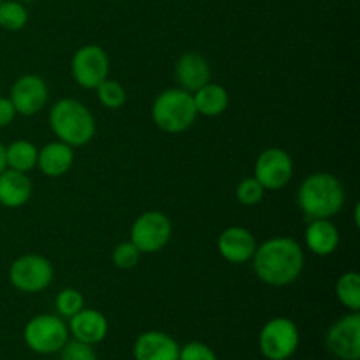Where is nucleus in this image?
I'll use <instances>...</instances> for the list:
<instances>
[{"mask_svg":"<svg viewBox=\"0 0 360 360\" xmlns=\"http://www.w3.org/2000/svg\"><path fill=\"white\" fill-rule=\"evenodd\" d=\"M139 257L141 252L132 241L120 243L115 248V252H112V264L118 269H132L139 262Z\"/></svg>","mask_w":360,"mask_h":360,"instance_id":"bb28decb","label":"nucleus"},{"mask_svg":"<svg viewBox=\"0 0 360 360\" xmlns=\"http://www.w3.org/2000/svg\"><path fill=\"white\" fill-rule=\"evenodd\" d=\"M28 11L20 0H6L0 2V27L4 30L18 32L27 25Z\"/></svg>","mask_w":360,"mask_h":360,"instance_id":"5701e85b","label":"nucleus"},{"mask_svg":"<svg viewBox=\"0 0 360 360\" xmlns=\"http://www.w3.org/2000/svg\"><path fill=\"white\" fill-rule=\"evenodd\" d=\"M16 116V109H14L13 102L9 97H0V129L11 125Z\"/></svg>","mask_w":360,"mask_h":360,"instance_id":"c756f323","label":"nucleus"},{"mask_svg":"<svg viewBox=\"0 0 360 360\" xmlns=\"http://www.w3.org/2000/svg\"><path fill=\"white\" fill-rule=\"evenodd\" d=\"M69 333L72 334L74 340L83 341L86 345H97L105 340L109 330L108 319L97 309L83 308L69 319Z\"/></svg>","mask_w":360,"mask_h":360,"instance_id":"2eb2a0df","label":"nucleus"},{"mask_svg":"<svg viewBox=\"0 0 360 360\" xmlns=\"http://www.w3.org/2000/svg\"><path fill=\"white\" fill-rule=\"evenodd\" d=\"M53 274L55 271L51 262L35 253L18 257L9 267L11 285L23 294H39L46 290L51 285Z\"/></svg>","mask_w":360,"mask_h":360,"instance_id":"0eeeda50","label":"nucleus"},{"mask_svg":"<svg viewBox=\"0 0 360 360\" xmlns=\"http://www.w3.org/2000/svg\"><path fill=\"white\" fill-rule=\"evenodd\" d=\"M49 127L58 141L69 146H84L95 136V118L76 98H62L49 111Z\"/></svg>","mask_w":360,"mask_h":360,"instance_id":"7ed1b4c3","label":"nucleus"},{"mask_svg":"<svg viewBox=\"0 0 360 360\" xmlns=\"http://www.w3.org/2000/svg\"><path fill=\"white\" fill-rule=\"evenodd\" d=\"M0 2H2V0H0Z\"/></svg>","mask_w":360,"mask_h":360,"instance_id":"473e14b6","label":"nucleus"},{"mask_svg":"<svg viewBox=\"0 0 360 360\" xmlns=\"http://www.w3.org/2000/svg\"><path fill=\"white\" fill-rule=\"evenodd\" d=\"M176 79H178L179 86L183 90L193 94L195 90H199L200 86H204L206 83H210L211 77V69L207 60L204 58L199 53H183L178 58L174 67Z\"/></svg>","mask_w":360,"mask_h":360,"instance_id":"dca6fc26","label":"nucleus"},{"mask_svg":"<svg viewBox=\"0 0 360 360\" xmlns=\"http://www.w3.org/2000/svg\"><path fill=\"white\" fill-rule=\"evenodd\" d=\"M48 84L41 76L25 74L14 81L9 98L13 102L16 115H37L48 102Z\"/></svg>","mask_w":360,"mask_h":360,"instance_id":"f8f14e48","label":"nucleus"},{"mask_svg":"<svg viewBox=\"0 0 360 360\" xmlns=\"http://www.w3.org/2000/svg\"><path fill=\"white\" fill-rule=\"evenodd\" d=\"M58 354L60 360H97L94 347L77 340L67 341Z\"/></svg>","mask_w":360,"mask_h":360,"instance_id":"cd10ccee","label":"nucleus"},{"mask_svg":"<svg viewBox=\"0 0 360 360\" xmlns=\"http://www.w3.org/2000/svg\"><path fill=\"white\" fill-rule=\"evenodd\" d=\"M74 164V151L72 146L55 141L48 143L44 148H41L37 153V165L42 174L49 178H60L65 172L70 171Z\"/></svg>","mask_w":360,"mask_h":360,"instance_id":"6ab92c4d","label":"nucleus"},{"mask_svg":"<svg viewBox=\"0 0 360 360\" xmlns=\"http://www.w3.org/2000/svg\"><path fill=\"white\" fill-rule=\"evenodd\" d=\"M292 174H294V162L290 155L281 148H269L257 158L253 178L266 190H280L290 181Z\"/></svg>","mask_w":360,"mask_h":360,"instance_id":"9b49d317","label":"nucleus"},{"mask_svg":"<svg viewBox=\"0 0 360 360\" xmlns=\"http://www.w3.org/2000/svg\"><path fill=\"white\" fill-rule=\"evenodd\" d=\"M299 329L287 316L271 319L259 334L260 354L267 360H288L299 348Z\"/></svg>","mask_w":360,"mask_h":360,"instance_id":"423d86ee","label":"nucleus"},{"mask_svg":"<svg viewBox=\"0 0 360 360\" xmlns=\"http://www.w3.org/2000/svg\"><path fill=\"white\" fill-rule=\"evenodd\" d=\"M255 250V238L245 227H229L218 238V252L231 264L248 262L252 260Z\"/></svg>","mask_w":360,"mask_h":360,"instance_id":"4468645a","label":"nucleus"},{"mask_svg":"<svg viewBox=\"0 0 360 360\" xmlns=\"http://www.w3.org/2000/svg\"><path fill=\"white\" fill-rule=\"evenodd\" d=\"M178 360H218V357L207 345L192 341V343H186L185 347H179Z\"/></svg>","mask_w":360,"mask_h":360,"instance_id":"c85d7f7f","label":"nucleus"},{"mask_svg":"<svg viewBox=\"0 0 360 360\" xmlns=\"http://www.w3.org/2000/svg\"><path fill=\"white\" fill-rule=\"evenodd\" d=\"M253 271L269 287H287L304 269V252L295 239L278 236L257 246L252 257Z\"/></svg>","mask_w":360,"mask_h":360,"instance_id":"f257e3e1","label":"nucleus"},{"mask_svg":"<svg viewBox=\"0 0 360 360\" xmlns=\"http://www.w3.org/2000/svg\"><path fill=\"white\" fill-rule=\"evenodd\" d=\"M193 104H195L197 115L220 116L229 108V91L221 84L206 83L199 90L193 91Z\"/></svg>","mask_w":360,"mask_h":360,"instance_id":"aec40b11","label":"nucleus"},{"mask_svg":"<svg viewBox=\"0 0 360 360\" xmlns=\"http://www.w3.org/2000/svg\"><path fill=\"white\" fill-rule=\"evenodd\" d=\"M151 118L164 132H185L195 123L197 118L193 95L183 88H169L162 91L151 105Z\"/></svg>","mask_w":360,"mask_h":360,"instance_id":"20e7f679","label":"nucleus"},{"mask_svg":"<svg viewBox=\"0 0 360 360\" xmlns=\"http://www.w3.org/2000/svg\"><path fill=\"white\" fill-rule=\"evenodd\" d=\"M266 188L255 178H245L236 188V197L243 206H255L264 199Z\"/></svg>","mask_w":360,"mask_h":360,"instance_id":"a878e982","label":"nucleus"},{"mask_svg":"<svg viewBox=\"0 0 360 360\" xmlns=\"http://www.w3.org/2000/svg\"><path fill=\"white\" fill-rule=\"evenodd\" d=\"M4 169H7V165H6V146L0 143V172H2Z\"/></svg>","mask_w":360,"mask_h":360,"instance_id":"7c9ffc66","label":"nucleus"},{"mask_svg":"<svg viewBox=\"0 0 360 360\" xmlns=\"http://www.w3.org/2000/svg\"><path fill=\"white\" fill-rule=\"evenodd\" d=\"M32 195V181L27 172L4 169L0 172V204L4 207H21Z\"/></svg>","mask_w":360,"mask_h":360,"instance_id":"f3484780","label":"nucleus"},{"mask_svg":"<svg viewBox=\"0 0 360 360\" xmlns=\"http://www.w3.org/2000/svg\"><path fill=\"white\" fill-rule=\"evenodd\" d=\"M25 345L39 355L58 354L69 341V327L60 316L37 315L23 329Z\"/></svg>","mask_w":360,"mask_h":360,"instance_id":"39448f33","label":"nucleus"},{"mask_svg":"<svg viewBox=\"0 0 360 360\" xmlns=\"http://www.w3.org/2000/svg\"><path fill=\"white\" fill-rule=\"evenodd\" d=\"M95 90L101 104L108 109H120L127 102V91L118 81L104 79Z\"/></svg>","mask_w":360,"mask_h":360,"instance_id":"b1692460","label":"nucleus"},{"mask_svg":"<svg viewBox=\"0 0 360 360\" xmlns=\"http://www.w3.org/2000/svg\"><path fill=\"white\" fill-rule=\"evenodd\" d=\"M72 77L79 86L95 90L109 76V56L104 48L97 44H86L77 49L70 62Z\"/></svg>","mask_w":360,"mask_h":360,"instance_id":"1a4fd4ad","label":"nucleus"},{"mask_svg":"<svg viewBox=\"0 0 360 360\" xmlns=\"http://www.w3.org/2000/svg\"><path fill=\"white\" fill-rule=\"evenodd\" d=\"M297 204L308 221L334 217L345 206L343 183L329 172H315L299 186Z\"/></svg>","mask_w":360,"mask_h":360,"instance_id":"f03ea898","label":"nucleus"},{"mask_svg":"<svg viewBox=\"0 0 360 360\" xmlns=\"http://www.w3.org/2000/svg\"><path fill=\"white\" fill-rule=\"evenodd\" d=\"M304 239L309 252L319 257H327L333 255L340 246V231L329 218L311 220L306 227Z\"/></svg>","mask_w":360,"mask_h":360,"instance_id":"a211bd4d","label":"nucleus"},{"mask_svg":"<svg viewBox=\"0 0 360 360\" xmlns=\"http://www.w3.org/2000/svg\"><path fill=\"white\" fill-rule=\"evenodd\" d=\"M39 150L30 141H14L6 148V165L7 169H14L20 172H28L37 165Z\"/></svg>","mask_w":360,"mask_h":360,"instance_id":"412c9836","label":"nucleus"},{"mask_svg":"<svg viewBox=\"0 0 360 360\" xmlns=\"http://www.w3.org/2000/svg\"><path fill=\"white\" fill-rule=\"evenodd\" d=\"M56 311L60 313V316H65V319H70V316L76 315L79 309L84 308V297L79 290L76 288H63L55 299Z\"/></svg>","mask_w":360,"mask_h":360,"instance_id":"393cba45","label":"nucleus"},{"mask_svg":"<svg viewBox=\"0 0 360 360\" xmlns=\"http://www.w3.org/2000/svg\"><path fill=\"white\" fill-rule=\"evenodd\" d=\"M336 297L348 311H360V274L357 271L341 274L336 283Z\"/></svg>","mask_w":360,"mask_h":360,"instance_id":"4be33fe9","label":"nucleus"},{"mask_svg":"<svg viewBox=\"0 0 360 360\" xmlns=\"http://www.w3.org/2000/svg\"><path fill=\"white\" fill-rule=\"evenodd\" d=\"M136 360H178L179 345L174 338L162 330L143 333L134 343Z\"/></svg>","mask_w":360,"mask_h":360,"instance_id":"ddd939ff","label":"nucleus"},{"mask_svg":"<svg viewBox=\"0 0 360 360\" xmlns=\"http://www.w3.org/2000/svg\"><path fill=\"white\" fill-rule=\"evenodd\" d=\"M20 2H35V0H20Z\"/></svg>","mask_w":360,"mask_h":360,"instance_id":"2f4dec72","label":"nucleus"},{"mask_svg":"<svg viewBox=\"0 0 360 360\" xmlns=\"http://www.w3.org/2000/svg\"><path fill=\"white\" fill-rule=\"evenodd\" d=\"M172 236V224L160 211H146L130 227V241L141 253H157L165 248Z\"/></svg>","mask_w":360,"mask_h":360,"instance_id":"6e6552de","label":"nucleus"},{"mask_svg":"<svg viewBox=\"0 0 360 360\" xmlns=\"http://www.w3.org/2000/svg\"><path fill=\"white\" fill-rule=\"evenodd\" d=\"M326 347L340 360L360 359V313L350 311L329 327Z\"/></svg>","mask_w":360,"mask_h":360,"instance_id":"9d476101","label":"nucleus"}]
</instances>
